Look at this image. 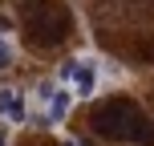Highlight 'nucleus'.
Listing matches in <instances>:
<instances>
[{
	"label": "nucleus",
	"mask_w": 154,
	"mask_h": 146,
	"mask_svg": "<svg viewBox=\"0 0 154 146\" xmlns=\"http://www.w3.org/2000/svg\"><path fill=\"white\" fill-rule=\"evenodd\" d=\"M89 122H93V130H97L101 138L154 146V122L146 118V110L134 106L130 98H109V101H101V106H93Z\"/></svg>",
	"instance_id": "obj_1"
},
{
	"label": "nucleus",
	"mask_w": 154,
	"mask_h": 146,
	"mask_svg": "<svg viewBox=\"0 0 154 146\" xmlns=\"http://www.w3.org/2000/svg\"><path fill=\"white\" fill-rule=\"evenodd\" d=\"M73 16L61 0H32L24 4V33H29V45L37 49H53L69 37Z\"/></svg>",
	"instance_id": "obj_2"
},
{
	"label": "nucleus",
	"mask_w": 154,
	"mask_h": 146,
	"mask_svg": "<svg viewBox=\"0 0 154 146\" xmlns=\"http://www.w3.org/2000/svg\"><path fill=\"white\" fill-rule=\"evenodd\" d=\"M61 81H73L81 93H89L93 89V65L89 61H65L61 65Z\"/></svg>",
	"instance_id": "obj_3"
},
{
	"label": "nucleus",
	"mask_w": 154,
	"mask_h": 146,
	"mask_svg": "<svg viewBox=\"0 0 154 146\" xmlns=\"http://www.w3.org/2000/svg\"><path fill=\"white\" fill-rule=\"evenodd\" d=\"M0 118H8V122H24V101H20V93L0 89Z\"/></svg>",
	"instance_id": "obj_4"
},
{
	"label": "nucleus",
	"mask_w": 154,
	"mask_h": 146,
	"mask_svg": "<svg viewBox=\"0 0 154 146\" xmlns=\"http://www.w3.org/2000/svg\"><path fill=\"white\" fill-rule=\"evenodd\" d=\"M49 101H53V106H49V118H65V110H69V93H65V89H53Z\"/></svg>",
	"instance_id": "obj_5"
},
{
	"label": "nucleus",
	"mask_w": 154,
	"mask_h": 146,
	"mask_svg": "<svg viewBox=\"0 0 154 146\" xmlns=\"http://www.w3.org/2000/svg\"><path fill=\"white\" fill-rule=\"evenodd\" d=\"M8 61H12V49H8V45H4V41H0V69H4V65H8Z\"/></svg>",
	"instance_id": "obj_6"
},
{
	"label": "nucleus",
	"mask_w": 154,
	"mask_h": 146,
	"mask_svg": "<svg viewBox=\"0 0 154 146\" xmlns=\"http://www.w3.org/2000/svg\"><path fill=\"white\" fill-rule=\"evenodd\" d=\"M0 146H8V138H4V130H0Z\"/></svg>",
	"instance_id": "obj_7"
},
{
	"label": "nucleus",
	"mask_w": 154,
	"mask_h": 146,
	"mask_svg": "<svg viewBox=\"0 0 154 146\" xmlns=\"http://www.w3.org/2000/svg\"><path fill=\"white\" fill-rule=\"evenodd\" d=\"M65 146H81V142H73V138H69V142H65Z\"/></svg>",
	"instance_id": "obj_8"
}]
</instances>
